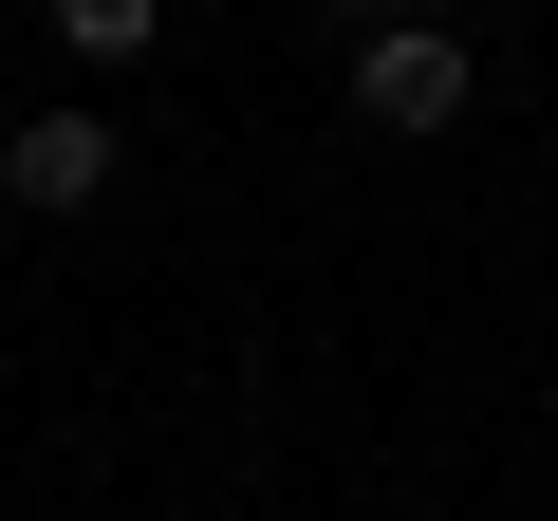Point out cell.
<instances>
[{
	"instance_id": "obj_3",
	"label": "cell",
	"mask_w": 558,
	"mask_h": 521,
	"mask_svg": "<svg viewBox=\"0 0 558 521\" xmlns=\"http://www.w3.org/2000/svg\"><path fill=\"white\" fill-rule=\"evenodd\" d=\"M149 38H168V0H57V57H94V75L149 57Z\"/></svg>"
},
{
	"instance_id": "obj_1",
	"label": "cell",
	"mask_w": 558,
	"mask_h": 521,
	"mask_svg": "<svg viewBox=\"0 0 558 521\" xmlns=\"http://www.w3.org/2000/svg\"><path fill=\"white\" fill-rule=\"evenodd\" d=\"M465 94H484V57H465L447 20H391V38H354V112H373L391 149H428V131H465Z\"/></svg>"
},
{
	"instance_id": "obj_5",
	"label": "cell",
	"mask_w": 558,
	"mask_h": 521,
	"mask_svg": "<svg viewBox=\"0 0 558 521\" xmlns=\"http://www.w3.org/2000/svg\"><path fill=\"white\" fill-rule=\"evenodd\" d=\"M539 410H558V373H539Z\"/></svg>"
},
{
	"instance_id": "obj_4",
	"label": "cell",
	"mask_w": 558,
	"mask_h": 521,
	"mask_svg": "<svg viewBox=\"0 0 558 521\" xmlns=\"http://www.w3.org/2000/svg\"><path fill=\"white\" fill-rule=\"evenodd\" d=\"M317 20H336V57H354V38H391V20H428V0H317Z\"/></svg>"
},
{
	"instance_id": "obj_2",
	"label": "cell",
	"mask_w": 558,
	"mask_h": 521,
	"mask_svg": "<svg viewBox=\"0 0 558 521\" xmlns=\"http://www.w3.org/2000/svg\"><path fill=\"white\" fill-rule=\"evenodd\" d=\"M0 186H20L38 223L112 205V112H20V131H0Z\"/></svg>"
}]
</instances>
